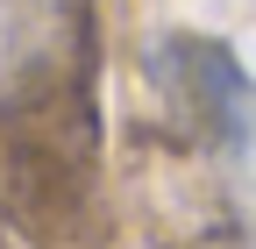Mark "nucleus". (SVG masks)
Returning a JSON list of instances; mask_svg holds the SVG:
<instances>
[{"instance_id":"obj_2","label":"nucleus","mask_w":256,"mask_h":249,"mask_svg":"<svg viewBox=\"0 0 256 249\" xmlns=\"http://www.w3.org/2000/svg\"><path fill=\"white\" fill-rule=\"evenodd\" d=\"M78 0H0V107L36 100L72 64Z\"/></svg>"},{"instance_id":"obj_1","label":"nucleus","mask_w":256,"mask_h":249,"mask_svg":"<svg viewBox=\"0 0 256 249\" xmlns=\"http://www.w3.org/2000/svg\"><path fill=\"white\" fill-rule=\"evenodd\" d=\"M156 86L171 92V107L220 150L256 142V78L235 64L228 43L214 36H171L156 50Z\"/></svg>"}]
</instances>
